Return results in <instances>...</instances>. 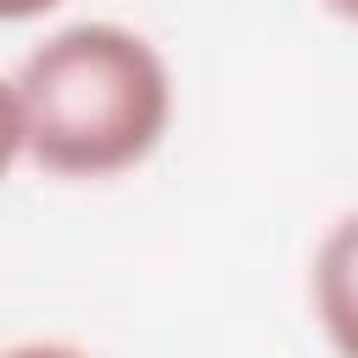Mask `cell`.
Masks as SVG:
<instances>
[{
  "instance_id": "2",
  "label": "cell",
  "mask_w": 358,
  "mask_h": 358,
  "mask_svg": "<svg viewBox=\"0 0 358 358\" xmlns=\"http://www.w3.org/2000/svg\"><path fill=\"white\" fill-rule=\"evenodd\" d=\"M313 308L341 358H358V213H347L313 257Z\"/></svg>"
},
{
  "instance_id": "3",
  "label": "cell",
  "mask_w": 358,
  "mask_h": 358,
  "mask_svg": "<svg viewBox=\"0 0 358 358\" xmlns=\"http://www.w3.org/2000/svg\"><path fill=\"white\" fill-rule=\"evenodd\" d=\"M22 157V117H17V90L0 78V179L11 173V162Z\"/></svg>"
},
{
  "instance_id": "5",
  "label": "cell",
  "mask_w": 358,
  "mask_h": 358,
  "mask_svg": "<svg viewBox=\"0 0 358 358\" xmlns=\"http://www.w3.org/2000/svg\"><path fill=\"white\" fill-rule=\"evenodd\" d=\"M0 358H84L78 347H56V341H28V347H6Z\"/></svg>"
},
{
  "instance_id": "4",
  "label": "cell",
  "mask_w": 358,
  "mask_h": 358,
  "mask_svg": "<svg viewBox=\"0 0 358 358\" xmlns=\"http://www.w3.org/2000/svg\"><path fill=\"white\" fill-rule=\"evenodd\" d=\"M50 6L62 0H0V22H28V17H45Z\"/></svg>"
},
{
  "instance_id": "6",
  "label": "cell",
  "mask_w": 358,
  "mask_h": 358,
  "mask_svg": "<svg viewBox=\"0 0 358 358\" xmlns=\"http://www.w3.org/2000/svg\"><path fill=\"white\" fill-rule=\"evenodd\" d=\"M336 17H347V22H358V0H324Z\"/></svg>"
},
{
  "instance_id": "1",
  "label": "cell",
  "mask_w": 358,
  "mask_h": 358,
  "mask_svg": "<svg viewBox=\"0 0 358 358\" xmlns=\"http://www.w3.org/2000/svg\"><path fill=\"white\" fill-rule=\"evenodd\" d=\"M22 157L62 179H106L157 151L173 117V84L157 45L117 22L50 34L11 78Z\"/></svg>"
}]
</instances>
